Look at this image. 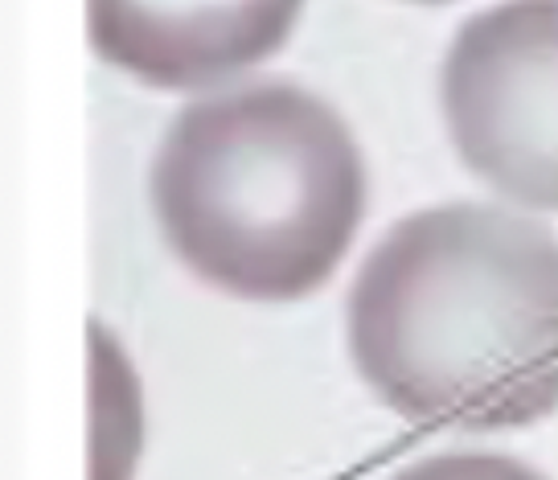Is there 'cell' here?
<instances>
[{
    "mask_svg": "<svg viewBox=\"0 0 558 480\" xmlns=\"http://www.w3.org/2000/svg\"><path fill=\"white\" fill-rule=\"evenodd\" d=\"M366 386L418 428L506 431L558 411V239L452 202L386 230L349 292Z\"/></svg>",
    "mask_w": 558,
    "mask_h": 480,
    "instance_id": "6da1fadb",
    "label": "cell"
},
{
    "mask_svg": "<svg viewBox=\"0 0 558 480\" xmlns=\"http://www.w3.org/2000/svg\"><path fill=\"white\" fill-rule=\"evenodd\" d=\"M153 206L197 279L243 300H300L362 226L366 165L345 120L304 86L243 83L169 123Z\"/></svg>",
    "mask_w": 558,
    "mask_h": 480,
    "instance_id": "7a4b0ae2",
    "label": "cell"
},
{
    "mask_svg": "<svg viewBox=\"0 0 558 480\" xmlns=\"http://www.w3.org/2000/svg\"><path fill=\"white\" fill-rule=\"evenodd\" d=\"M439 95L456 153L488 189L558 209V0H506L464 21Z\"/></svg>",
    "mask_w": 558,
    "mask_h": 480,
    "instance_id": "3957f363",
    "label": "cell"
},
{
    "mask_svg": "<svg viewBox=\"0 0 558 480\" xmlns=\"http://www.w3.org/2000/svg\"><path fill=\"white\" fill-rule=\"evenodd\" d=\"M304 0H87L104 62L160 91L222 83L288 41Z\"/></svg>",
    "mask_w": 558,
    "mask_h": 480,
    "instance_id": "277c9868",
    "label": "cell"
},
{
    "mask_svg": "<svg viewBox=\"0 0 558 480\" xmlns=\"http://www.w3.org/2000/svg\"><path fill=\"white\" fill-rule=\"evenodd\" d=\"M395 480H542L534 468L509 456H485V452H456V456H432L411 464Z\"/></svg>",
    "mask_w": 558,
    "mask_h": 480,
    "instance_id": "5b68a950",
    "label": "cell"
},
{
    "mask_svg": "<svg viewBox=\"0 0 558 480\" xmlns=\"http://www.w3.org/2000/svg\"><path fill=\"white\" fill-rule=\"evenodd\" d=\"M427 4H436V0H427Z\"/></svg>",
    "mask_w": 558,
    "mask_h": 480,
    "instance_id": "8992f818",
    "label": "cell"
}]
</instances>
